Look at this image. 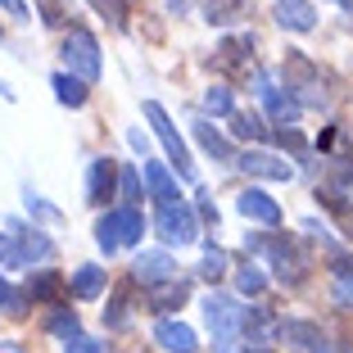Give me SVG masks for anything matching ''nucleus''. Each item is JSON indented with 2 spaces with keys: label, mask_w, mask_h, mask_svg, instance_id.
<instances>
[{
  "label": "nucleus",
  "mask_w": 353,
  "mask_h": 353,
  "mask_svg": "<svg viewBox=\"0 0 353 353\" xmlns=\"http://www.w3.org/2000/svg\"><path fill=\"white\" fill-rule=\"evenodd\" d=\"M250 250L263 254V259L272 263V272H276L281 285H299V281L308 276V259H303L299 245H294V240H285V236H254Z\"/></svg>",
  "instance_id": "obj_1"
},
{
  "label": "nucleus",
  "mask_w": 353,
  "mask_h": 353,
  "mask_svg": "<svg viewBox=\"0 0 353 353\" xmlns=\"http://www.w3.org/2000/svg\"><path fill=\"white\" fill-rule=\"evenodd\" d=\"M59 54H63V63H68V73H73L77 82H86V86L100 82V73H104V63H100V41H95L86 28H73V32H68Z\"/></svg>",
  "instance_id": "obj_2"
},
{
  "label": "nucleus",
  "mask_w": 353,
  "mask_h": 353,
  "mask_svg": "<svg viewBox=\"0 0 353 353\" xmlns=\"http://www.w3.org/2000/svg\"><path fill=\"white\" fill-rule=\"evenodd\" d=\"M141 231H145V218H141L136 208H114V213H104V218L95 222V245H100L104 254H118V250H127V245H136Z\"/></svg>",
  "instance_id": "obj_3"
},
{
  "label": "nucleus",
  "mask_w": 353,
  "mask_h": 353,
  "mask_svg": "<svg viewBox=\"0 0 353 353\" xmlns=\"http://www.w3.org/2000/svg\"><path fill=\"white\" fill-rule=\"evenodd\" d=\"M281 77H285V91H299V104H326V91H322V68H317V63H312L303 50H285Z\"/></svg>",
  "instance_id": "obj_4"
},
{
  "label": "nucleus",
  "mask_w": 353,
  "mask_h": 353,
  "mask_svg": "<svg viewBox=\"0 0 353 353\" xmlns=\"http://www.w3.org/2000/svg\"><path fill=\"white\" fill-rule=\"evenodd\" d=\"M145 123L154 127V136H159V145L168 150V159L176 163V172L181 176H195V159H190V150H186V141H181V132H176V123L168 118V109L163 104H154V100H145Z\"/></svg>",
  "instance_id": "obj_5"
},
{
  "label": "nucleus",
  "mask_w": 353,
  "mask_h": 353,
  "mask_svg": "<svg viewBox=\"0 0 353 353\" xmlns=\"http://www.w3.org/2000/svg\"><path fill=\"white\" fill-rule=\"evenodd\" d=\"M240 340L250 353H268L272 344L281 340V317L268 308V303H254V308L240 312Z\"/></svg>",
  "instance_id": "obj_6"
},
{
  "label": "nucleus",
  "mask_w": 353,
  "mask_h": 353,
  "mask_svg": "<svg viewBox=\"0 0 353 353\" xmlns=\"http://www.w3.org/2000/svg\"><path fill=\"white\" fill-rule=\"evenodd\" d=\"M204 312H208V326H213V349L236 353V331H240V312L245 308H236L231 294H208Z\"/></svg>",
  "instance_id": "obj_7"
},
{
  "label": "nucleus",
  "mask_w": 353,
  "mask_h": 353,
  "mask_svg": "<svg viewBox=\"0 0 353 353\" xmlns=\"http://www.w3.org/2000/svg\"><path fill=\"white\" fill-rule=\"evenodd\" d=\"M159 236L168 245H195L199 240V218L190 213L186 199H176V204H159V218H154Z\"/></svg>",
  "instance_id": "obj_8"
},
{
  "label": "nucleus",
  "mask_w": 353,
  "mask_h": 353,
  "mask_svg": "<svg viewBox=\"0 0 353 353\" xmlns=\"http://www.w3.org/2000/svg\"><path fill=\"white\" fill-rule=\"evenodd\" d=\"M254 82H259V100H263V109H268V118H272V123H276V127H290V123H299L303 104L294 100L290 91H281V86H272V77H268V73H259Z\"/></svg>",
  "instance_id": "obj_9"
},
{
  "label": "nucleus",
  "mask_w": 353,
  "mask_h": 353,
  "mask_svg": "<svg viewBox=\"0 0 353 353\" xmlns=\"http://www.w3.org/2000/svg\"><path fill=\"white\" fill-rule=\"evenodd\" d=\"M236 168H240V172H250V176H259V181H290V176H294V168L285 163V159L268 154V150H245V154L236 159Z\"/></svg>",
  "instance_id": "obj_10"
},
{
  "label": "nucleus",
  "mask_w": 353,
  "mask_h": 353,
  "mask_svg": "<svg viewBox=\"0 0 353 353\" xmlns=\"http://www.w3.org/2000/svg\"><path fill=\"white\" fill-rule=\"evenodd\" d=\"M281 340L294 344V349H303V353H340L331 340H326V331L317 322H281Z\"/></svg>",
  "instance_id": "obj_11"
},
{
  "label": "nucleus",
  "mask_w": 353,
  "mask_h": 353,
  "mask_svg": "<svg viewBox=\"0 0 353 353\" xmlns=\"http://www.w3.org/2000/svg\"><path fill=\"white\" fill-rule=\"evenodd\" d=\"M118 195V159H95L91 172H86V199L91 204H104V199H114Z\"/></svg>",
  "instance_id": "obj_12"
},
{
  "label": "nucleus",
  "mask_w": 353,
  "mask_h": 353,
  "mask_svg": "<svg viewBox=\"0 0 353 353\" xmlns=\"http://www.w3.org/2000/svg\"><path fill=\"white\" fill-rule=\"evenodd\" d=\"M168 281H176V268H172V259L168 254H141L136 259V268H132V285H168Z\"/></svg>",
  "instance_id": "obj_13"
},
{
  "label": "nucleus",
  "mask_w": 353,
  "mask_h": 353,
  "mask_svg": "<svg viewBox=\"0 0 353 353\" xmlns=\"http://www.w3.org/2000/svg\"><path fill=\"white\" fill-rule=\"evenodd\" d=\"M236 208H240V213H245L250 222H263V227H276V222H281V204L268 195V190H254V186H250V190H240Z\"/></svg>",
  "instance_id": "obj_14"
},
{
  "label": "nucleus",
  "mask_w": 353,
  "mask_h": 353,
  "mask_svg": "<svg viewBox=\"0 0 353 353\" xmlns=\"http://www.w3.org/2000/svg\"><path fill=\"white\" fill-rule=\"evenodd\" d=\"M276 23L290 32H312L317 28V10H312V0H276Z\"/></svg>",
  "instance_id": "obj_15"
},
{
  "label": "nucleus",
  "mask_w": 353,
  "mask_h": 353,
  "mask_svg": "<svg viewBox=\"0 0 353 353\" xmlns=\"http://www.w3.org/2000/svg\"><path fill=\"white\" fill-rule=\"evenodd\" d=\"M154 340L163 344L168 353H195V331H190L186 322H172V317H163V322L154 326Z\"/></svg>",
  "instance_id": "obj_16"
},
{
  "label": "nucleus",
  "mask_w": 353,
  "mask_h": 353,
  "mask_svg": "<svg viewBox=\"0 0 353 353\" xmlns=\"http://www.w3.org/2000/svg\"><path fill=\"white\" fill-rule=\"evenodd\" d=\"M254 10V0H204V19L218 23V28H227V23L245 19V14Z\"/></svg>",
  "instance_id": "obj_17"
},
{
  "label": "nucleus",
  "mask_w": 353,
  "mask_h": 353,
  "mask_svg": "<svg viewBox=\"0 0 353 353\" xmlns=\"http://www.w3.org/2000/svg\"><path fill=\"white\" fill-rule=\"evenodd\" d=\"M145 186H150V195L159 199V204H176V181H172V172H168L163 163H145Z\"/></svg>",
  "instance_id": "obj_18"
},
{
  "label": "nucleus",
  "mask_w": 353,
  "mask_h": 353,
  "mask_svg": "<svg viewBox=\"0 0 353 353\" xmlns=\"http://www.w3.org/2000/svg\"><path fill=\"white\" fill-rule=\"evenodd\" d=\"M59 294H63V276H59V272H32V276H28V299L54 303Z\"/></svg>",
  "instance_id": "obj_19"
},
{
  "label": "nucleus",
  "mask_w": 353,
  "mask_h": 353,
  "mask_svg": "<svg viewBox=\"0 0 353 353\" xmlns=\"http://www.w3.org/2000/svg\"><path fill=\"white\" fill-rule=\"evenodd\" d=\"M127 299H132V281H123V285L109 294V303H104V326H109V331H127Z\"/></svg>",
  "instance_id": "obj_20"
},
{
  "label": "nucleus",
  "mask_w": 353,
  "mask_h": 353,
  "mask_svg": "<svg viewBox=\"0 0 353 353\" xmlns=\"http://www.w3.org/2000/svg\"><path fill=\"white\" fill-rule=\"evenodd\" d=\"M54 95H59V104H68V109H82L86 104V95H91V86L86 82H77L73 73H54Z\"/></svg>",
  "instance_id": "obj_21"
},
{
  "label": "nucleus",
  "mask_w": 353,
  "mask_h": 353,
  "mask_svg": "<svg viewBox=\"0 0 353 353\" xmlns=\"http://www.w3.org/2000/svg\"><path fill=\"white\" fill-rule=\"evenodd\" d=\"M73 294H77V299H100V294H104V272L95 268V263L77 268V276H73Z\"/></svg>",
  "instance_id": "obj_22"
},
{
  "label": "nucleus",
  "mask_w": 353,
  "mask_h": 353,
  "mask_svg": "<svg viewBox=\"0 0 353 353\" xmlns=\"http://www.w3.org/2000/svg\"><path fill=\"white\" fill-rule=\"evenodd\" d=\"M186 294H190L186 281H168V285H154V290H150V303H154V308H181Z\"/></svg>",
  "instance_id": "obj_23"
},
{
  "label": "nucleus",
  "mask_w": 353,
  "mask_h": 353,
  "mask_svg": "<svg viewBox=\"0 0 353 353\" xmlns=\"http://www.w3.org/2000/svg\"><path fill=\"white\" fill-rule=\"evenodd\" d=\"M236 290H240V294H250V299L268 290V276H263L259 263H240V268H236Z\"/></svg>",
  "instance_id": "obj_24"
},
{
  "label": "nucleus",
  "mask_w": 353,
  "mask_h": 353,
  "mask_svg": "<svg viewBox=\"0 0 353 353\" xmlns=\"http://www.w3.org/2000/svg\"><path fill=\"white\" fill-rule=\"evenodd\" d=\"M50 254H54V245H50V240H46V236H37V231H32V236L28 240H23V250H14V268H19V263H32V259H50Z\"/></svg>",
  "instance_id": "obj_25"
},
{
  "label": "nucleus",
  "mask_w": 353,
  "mask_h": 353,
  "mask_svg": "<svg viewBox=\"0 0 353 353\" xmlns=\"http://www.w3.org/2000/svg\"><path fill=\"white\" fill-rule=\"evenodd\" d=\"M204 109H208L213 118H231V114H236L231 91H227V86H208V91H204Z\"/></svg>",
  "instance_id": "obj_26"
},
{
  "label": "nucleus",
  "mask_w": 353,
  "mask_h": 353,
  "mask_svg": "<svg viewBox=\"0 0 353 353\" xmlns=\"http://www.w3.org/2000/svg\"><path fill=\"white\" fill-rule=\"evenodd\" d=\"M195 136H199V145H204L213 159H231V145L213 132V123H195Z\"/></svg>",
  "instance_id": "obj_27"
},
{
  "label": "nucleus",
  "mask_w": 353,
  "mask_h": 353,
  "mask_svg": "<svg viewBox=\"0 0 353 353\" xmlns=\"http://www.w3.org/2000/svg\"><path fill=\"white\" fill-rule=\"evenodd\" d=\"M231 132L245 136V141H263V136H268V127H263L259 114H231Z\"/></svg>",
  "instance_id": "obj_28"
},
{
  "label": "nucleus",
  "mask_w": 353,
  "mask_h": 353,
  "mask_svg": "<svg viewBox=\"0 0 353 353\" xmlns=\"http://www.w3.org/2000/svg\"><path fill=\"white\" fill-rule=\"evenodd\" d=\"M317 199H322V204L331 208L335 218H340V227H344V231L353 236V208L344 204V195H340V190H317Z\"/></svg>",
  "instance_id": "obj_29"
},
{
  "label": "nucleus",
  "mask_w": 353,
  "mask_h": 353,
  "mask_svg": "<svg viewBox=\"0 0 353 353\" xmlns=\"http://www.w3.org/2000/svg\"><path fill=\"white\" fill-rule=\"evenodd\" d=\"M118 199H127L123 208H132V199H141V176L127 163H118Z\"/></svg>",
  "instance_id": "obj_30"
},
{
  "label": "nucleus",
  "mask_w": 353,
  "mask_h": 353,
  "mask_svg": "<svg viewBox=\"0 0 353 353\" xmlns=\"http://www.w3.org/2000/svg\"><path fill=\"white\" fill-rule=\"evenodd\" d=\"M245 50H250V41H245V37H231V41L218 46V63H222V68H236V73H240V68H245V63H240V54H245Z\"/></svg>",
  "instance_id": "obj_31"
},
{
  "label": "nucleus",
  "mask_w": 353,
  "mask_h": 353,
  "mask_svg": "<svg viewBox=\"0 0 353 353\" xmlns=\"http://www.w3.org/2000/svg\"><path fill=\"white\" fill-rule=\"evenodd\" d=\"M46 326H50L54 335H63V340H73V335H77V312H68V308H54L50 317H46Z\"/></svg>",
  "instance_id": "obj_32"
},
{
  "label": "nucleus",
  "mask_w": 353,
  "mask_h": 353,
  "mask_svg": "<svg viewBox=\"0 0 353 353\" xmlns=\"http://www.w3.org/2000/svg\"><path fill=\"white\" fill-rule=\"evenodd\" d=\"M199 272H204L208 281H222V276H227V254H222L218 245H208V250H204V263H199Z\"/></svg>",
  "instance_id": "obj_33"
},
{
  "label": "nucleus",
  "mask_w": 353,
  "mask_h": 353,
  "mask_svg": "<svg viewBox=\"0 0 353 353\" xmlns=\"http://www.w3.org/2000/svg\"><path fill=\"white\" fill-rule=\"evenodd\" d=\"M0 303H5V312H10V317H23V312H28V294H19L5 276H0Z\"/></svg>",
  "instance_id": "obj_34"
},
{
  "label": "nucleus",
  "mask_w": 353,
  "mask_h": 353,
  "mask_svg": "<svg viewBox=\"0 0 353 353\" xmlns=\"http://www.w3.org/2000/svg\"><path fill=\"white\" fill-rule=\"evenodd\" d=\"M91 5L114 23V28H127V0H91Z\"/></svg>",
  "instance_id": "obj_35"
},
{
  "label": "nucleus",
  "mask_w": 353,
  "mask_h": 353,
  "mask_svg": "<svg viewBox=\"0 0 353 353\" xmlns=\"http://www.w3.org/2000/svg\"><path fill=\"white\" fill-rule=\"evenodd\" d=\"M331 276H335V285H353V254H335Z\"/></svg>",
  "instance_id": "obj_36"
},
{
  "label": "nucleus",
  "mask_w": 353,
  "mask_h": 353,
  "mask_svg": "<svg viewBox=\"0 0 353 353\" xmlns=\"http://www.w3.org/2000/svg\"><path fill=\"white\" fill-rule=\"evenodd\" d=\"M63 353H109V349H104L100 340H91V335H82V331H77L73 340H63Z\"/></svg>",
  "instance_id": "obj_37"
},
{
  "label": "nucleus",
  "mask_w": 353,
  "mask_h": 353,
  "mask_svg": "<svg viewBox=\"0 0 353 353\" xmlns=\"http://www.w3.org/2000/svg\"><path fill=\"white\" fill-rule=\"evenodd\" d=\"M41 5V23L46 28H63V5L59 0H37Z\"/></svg>",
  "instance_id": "obj_38"
},
{
  "label": "nucleus",
  "mask_w": 353,
  "mask_h": 353,
  "mask_svg": "<svg viewBox=\"0 0 353 353\" xmlns=\"http://www.w3.org/2000/svg\"><path fill=\"white\" fill-rule=\"evenodd\" d=\"M199 218L218 227V208H213V199H208V190H199Z\"/></svg>",
  "instance_id": "obj_39"
},
{
  "label": "nucleus",
  "mask_w": 353,
  "mask_h": 353,
  "mask_svg": "<svg viewBox=\"0 0 353 353\" xmlns=\"http://www.w3.org/2000/svg\"><path fill=\"white\" fill-rule=\"evenodd\" d=\"M10 259H14V240L0 236V263H10Z\"/></svg>",
  "instance_id": "obj_40"
},
{
  "label": "nucleus",
  "mask_w": 353,
  "mask_h": 353,
  "mask_svg": "<svg viewBox=\"0 0 353 353\" xmlns=\"http://www.w3.org/2000/svg\"><path fill=\"white\" fill-rule=\"evenodd\" d=\"M28 208H37V213H41V218H59V213H54L50 204H41V199H28Z\"/></svg>",
  "instance_id": "obj_41"
},
{
  "label": "nucleus",
  "mask_w": 353,
  "mask_h": 353,
  "mask_svg": "<svg viewBox=\"0 0 353 353\" xmlns=\"http://www.w3.org/2000/svg\"><path fill=\"white\" fill-rule=\"evenodd\" d=\"M335 299H340V303H353V285H335Z\"/></svg>",
  "instance_id": "obj_42"
},
{
  "label": "nucleus",
  "mask_w": 353,
  "mask_h": 353,
  "mask_svg": "<svg viewBox=\"0 0 353 353\" xmlns=\"http://www.w3.org/2000/svg\"><path fill=\"white\" fill-rule=\"evenodd\" d=\"M0 5H5V10H10V14H19V19H23V14H28V10H23V0H0Z\"/></svg>",
  "instance_id": "obj_43"
},
{
  "label": "nucleus",
  "mask_w": 353,
  "mask_h": 353,
  "mask_svg": "<svg viewBox=\"0 0 353 353\" xmlns=\"http://www.w3.org/2000/svg\"><path fill=\"white\" fill-rule=\"evenodd\" d=\"M0 353H23V344H14V340H5V344H0Z\"/></svg>",
  "instance_id": "obj_44"
},
{
  "label": "nucleus",
  "mask_w": 353,
  "mask_h": 353,
  "mask_svg": "<svg viewBox=\"0 0 353 353\" xmlns=\"http://www.w3.org/2000/svg\"><path fill=\"white\" fill-rule=\"evenodd\" d=\"M335 5H349V0H335ZM349 10H353V5H349Z\"/></svg>",
  "instance_id": "obj_45"
}]
</instances>
